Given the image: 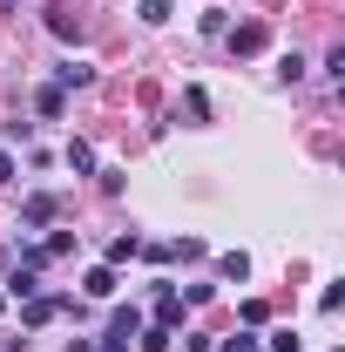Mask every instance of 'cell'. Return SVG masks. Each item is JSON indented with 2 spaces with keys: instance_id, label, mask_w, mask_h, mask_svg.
<instances>
[{
  "instance_id": "obj_6",
  "label": "cell",
  "mask_w": 345,
  "mask_h": 352,
  "mask_svg": "<svg viewBox=\"0 0 345 352\" xmlns=\"http://www.w3.org/2000/svg\"><path fill=\"white\" fill-rule=\"evenodd\" d=\"M7 292H14L21 305H27V298H41V271H27V264H21V271L7 278Z\"/></svg>"
},
{
  "instance_id": "obj_1",
  "label": "cell",
  "mask_w": 345,
  "mask_h": 352,
  "mask_svg": "<svg viewBox=\"0 0 345 352\" xmlns=\"http://www.w3.org/2000/svg\"><path fill=\"white\" fill-rule=\"evenodd\" d=\"M47 34H54V41H82V14L54 0V7H47Z\"/></svg>"
},
{
  "instance_id": "obj_4",
  "label": "cell",
  "mask_w": 345,
  "mask_h": 352,
  "mask_svg": "<svg viewBox=\"0 0 345 352\" xmlns=\"http://www.w3.org/2000/svg\"><path fill=\"white\" fill-rule=\"evenodd\" d=\"M82 292L88 298H115V264H95V271L82 278Z\"/></svg>"
},
{
  "instance_id": "obj_9",
  "label": "cell",
  "mask_w": 345,
  "mask_h": 352,
  "mask_svg": "<svg viewBox=\"0 0 345 352\" xmlns=\"http://www.w3.org/2000/svg\"><path fill=\"white\" fill-rule=\"evenodd\" d=\"M34 102H41V116H61V109H68V88H54V82H47Z\"/></svg>"
},
{
  "instance_id": "obj_14",
  "label": "cell",
  "mask_w": 345,
  "mask_h": 352,
  "mask_svg": "<svg viewBox=\"0 0 345 352\" xmlns=\"http://www.w3.org/2000/svg\"><path fill=\"white\" fill-rule=\"evenodd\" d=\"M68 170H95V149L88 142H68Z\"/></svg>"
},
{
  "instance_id": "obj_15",
  "label": "cell",
  "mask_w": 345,
  "mask_h": 352,
  "mask_svg": "<svg viewBox=\"0 0 345 352\" xmlns=\"http://www.w3.org/2000/svg\"><path fill=\"white\" fill-rule=\"evenodd\" d=\"M223 352H264V346L251 339V332H237V339H223Z\"/></svg>"
},
{
  "instance_id": "obj_3",
  "label": "cell",
  "mask_w": 345,
  "mask_h": 352,
  "mask_svg": "<svg viewBox=\"0 0 345 352\" xmlns=\"http://www.w3.org/2000/svg\"><path fill=\"white\" fill-rule=\"evenodd\" d=\"M54 311H61V298H47V292H41V298H27V311H21V325H27V332H41V325L54 318Z\"/></svg>"
},
{
  "instance_id": "obj_2",
  "label": "cell",
  "mask_w": 345,
  "mask_h": 352,
  "mask_svg": "<svg viewBox=\"0 0 345 352\" xmlns=\"http://www.w3.org/2000/svg\"><path fill=\"white\" fill-rule=\"evenodd\" d=\"M54 210H61V204H54V197H41V190H34V197L21 204V230H41V223H54Z\"/></svg>"
},
{
  "instance_id": "obj_17",
  "label": "cell",
  "mask_w": 345,
  "mask_h": 352,
  "mask_svg": "<svg viewBox=\"0 0 345 352\" xmlns=\"http://www.w3.org/2000/svg\"><path fill=\"white\" fill-rule=\"evenodd\" d=\"M102 352H129V332H115V325H109V339H102Z\"/></svg>"
},
{
  "instance_id": "obj_5",
  "label": "cell",
  "mask_w": 345,
  "mask_h": 352,
  "mask_svg": "<svg viewBox=\"0 0 345 352\" xmlns=\"http://www.w3.org/2000/svg\"><path fill=\"white\" fill-rule=\"evenodd\" d=\"M88 82H95L88 61H61V68H54V88H88Z\"/></svg>"
},
{
  "instance_id": "obj_8",
  "label": "cell",
  "mask_w": 345,
  "mask_h": 352,
  "mask_svg": "<svg viewBox=\"0 0 345 352\" xmlns=\"http://www.w3.org/2000/svg\"><path fill=\"white\" fill-rule=\"evenodd\" d=\"M264 47V28H237V34H230V54H258Z\"/></svg>"
},
{
  "instance_id": "obj_11",
  "label": "cell",
  "mask_w": 345,
  "mask_h": 352,
  "mask_svg": "<svg viewBox=\"0 0 345 352\" xmlns=\"http://www.w3.org/2000/svg\"><path fill=\"white\" fill-rule=\"evenodd\" d=\"M135 251H142V237H115V244H109V264H129Z\"/></svg>"
},
{
  "instance_id": "obj_16",
  "label": "cell",
  "mask_w": 345,
  "mask_h": 352,
  "mask_svg": "<svg viewBox=\"0 0 345 352\" xmlns=\"http://www.w3.org/2000/svg\"><path fill=\"white\" fill-rule=\"evenodd\" d=\"M271 352H298V332H271Z\"/></svg>"
},
{
  "instance_id": "obj_12",
  "label": "cell",
  "mask_w": 345,
  "mask_h": 352,
  "mask_svg": "<svg viewBox=\"0 0 345 352\" xmlns=\"http://www.w3.org/2000/svg\"><path fill=\"white\" fill-rule=\"evenodd\" d=\"M170 14H176L170 0H142V21H149V28H163V21H170Z\"/></svg>"
},
{
  "instance_id": "obj_18",
  "label": "cell",
  "mask_w": 345,
  "mask_h": 352,
  "mask_svg": "<svg viewBox=\"0 0 345 352\" xmlns=\"http://www.w3.org/2000/svg\"><path fill=\"white\" fill-rule=\"evenodd\" d=\"M7 176H14V156H7V149H0V183H7Z\"/></svg>"
},
{
  "instance_id": "obj_10",
  "label": "cell",
  "mask_w": 345,
  "mask_h": 352,
  "mask_svg": "<svg viewBox=\"0 0 345 352\" xmlns=\"http://www.w3.org/2000/svg\"><path fill=\"white\" fill-rule=\"evenodd\" d=\"M135 339H142V352H170L176 332H170V325H149V332H135Z\"/></svg>"
},
{
  "instance_id": "obj_7",
  "label": "cell",
  "mask_w": 345,
  "mask_h": 352,
  "mask_svg": "<svg viewBox=\"0 0 345 352\" xmlns=\"http://www.w3.org/2000/svg\"><path fill=\"white\" fill-rule=\"evenodd\" d=\"M216 271H223V278H237V285H244V278H251V258H244V251H223V258H216Z\"/></svg>"
},
{
  "instance_id": "obj_13",
  "label": "cell",
  "mask_w": 345,
  "mask_h": 352,
  "mask_svg": "<svg viewBox=\"0 0 345 352\" xmlns=\"http://www.w3.org/2000/svg\"><path fill=\"white\" fill-rule=\"evenodd\" d=\"M278 82H304V54H285L278 61Z\"/></svg>"
}]
</instances>
